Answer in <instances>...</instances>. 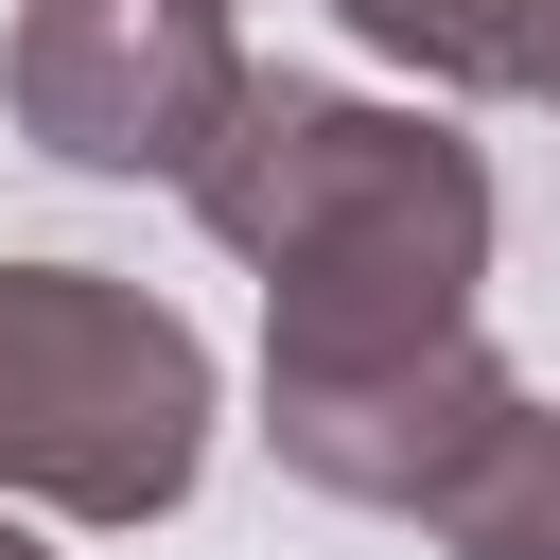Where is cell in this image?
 I'll list each match as a JSON object with an SVG mask.
<instances>
[{"instance_id": "6da1fadb", "label": "cell", "mask_w": 560, "mask_h": 560, "mask_svg": "<svg viewBox=\"0 0 560 560\" xmlns=\"http://www.w3.org/2000/svg\"><path fill=\"white\" fill-rule=\"evenodd\" d=\"M175 210L262 280V368H402L490 298V158L438 105H368L332 70H245Z\"/></svg>"}, {"instance_id": "7a4b0ae2", "label": "cell", "mask_w": 560, "mask_h": 560, "mask_svg": "<svg viewBox=\"0 0 560 560\" xmlns=\"http://www.w3.org/2000/svg\"><path fill=\"white\" fill-rule=\"evenodd\" d=\"M210 472V332L105 262H0V508L175 525Z\"/></svg>"}, {"instance_id": "3957f363", "label": "cell", "mask_w": 560, "mask_h": 560, "mask_svg": "<svg viewBox=\"0 0 560 560\" xmlns=\"http://www.w3.org/2000/svg\"><path fill=\"white\" fill-rule=\"evenodd\" d=\"M245 35H228V0H18V35H0V105H18V140L35 158H70V175H158V192H192V158L228 140V105H245Z\"/></svg>"}, {"instance_id": "277c9868", "label": "cell", "mask_w": 560, "mask_h": 560, "mask_svg": "<svg viewBox=\"0 0 560 560\" xmlns=\"http://www.w3.org/2000/svg\"><path fill=\"white\" fill-rule=\"evenodd\" d=\"M525 420V368L490 332L455 350H402V368H262V438L298 490L332 508H385V525H438V490Z\"/></svg>"}, {"instance_id": "5b68a950", "label": "cell", "mask_w": 560, "mask_h": 560, "mask_svg": "<svg viewBox=\"0 0 560 560\" xmlns=\"http://www.w3.org/2000/svg\"><path fill=\"white\" fill-rule=\"evenodd\" d=\"M332 18L455 105H560V0H332Z\"/></svg>"}, {"instance_id": "8992f818", "label": "cell", "mask_w": 560, "mask_h": 560, "mask_svg": "<svg viewBox=\"0 0 560 560\" xmlns=\"http://www.w3.org/2000/svg\"><path fill=\"white\" fill-rule=\"evenodd\" d=\"M438 560H560V402L525 385V420L438 490V525H420Z\"/></svg>"}, {"instance_id": "52a82bcc", "label": "cell", "mask_w": 560, "mask_h": 560, "mask_svg": "<svg viewBox=\"0 0 560 560\" xmlns=\"http://www.w3.org/2000/svg\"><path fill=\"white\" fill-rule=\"evenodd\" d=\"M0 560H52V542H35V525H18V508H0Z\"/></svg>"}]
</instances>
